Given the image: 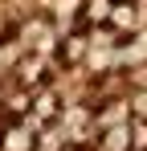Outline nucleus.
<instances>
[{
  "label": "nucleus",
  "instance_id": "obj_1",
  "mask_svg": "<svg viewBox=\"0 0 147 151\" xmlns=\"http://www.w3.org/2000/svg\"><path fill=\"white\" fill-rule=\"evenodd\" d=\"M12 74L21 78L24 90H37V86H45L49 65H45V57H41V53H21V61H17V70H12Z\"/></svg>",
  "mask_w": 147,
  "mask_h": 151
},
{
  "label": "nucleus",
  "instance_id": "obj_2",
  "mask_svg": "<svg viewBox=\"0 0 147 151\" xmlns=\"http://www.w3.org/2000/svg\"><path fill=\"white\" fill-rule=\"evenodd\" d=\"M86 53H90V33L86 29H74L70 37H61V45H57V61L61 65H78Z\"/></svg>",
  "mask_w": 147,
  "mask_h": 151
},
{
  "label": "nucleus",
  "instance_id": "obj_3",
  "mask_svg": "<svg viewBox=\"0 0 147 151\" xmlns=\"http://www.w3.org/2000/svg\"><path fill=\"white\" fill-rule=\"evenodd\" d=\"M106 25L115 29L119 37H131V33L139 29V12H135V0H115V4H110V17H106Z\"/></svg>",
  "mask_w": 147,
  "mask_h": 151
},
{
  "label": "nucleus",
  "instance_id": "obj_4",
  "mask_svg": "<svg viewBox=\"0 0 147 151\" xmlns=\"http://www.w3.org/2000/svg\"><path fill=\"white\" fill-rule=\"evenodd\" d=\"M98 151H131V123L98 131Z\"/></svg>",
  "mask_w": 147,
  "mask_h": 151
},
{
  "label": "nucleus",
  "instance_id": "obj_5",
  "mask_svg": "<svg viewBox=\"0 0 147 151\" xmlns=\"http://www.w3.org/2000/svg\"><path fill=\"white\" fill-rule=\"evenodd\" d=\"M127 102H131V114H139V119H147V86H139L135 94H127Z\"/></svg>",
  "mask_w": 147,
  "mask_h": 151
}]
</instances>
